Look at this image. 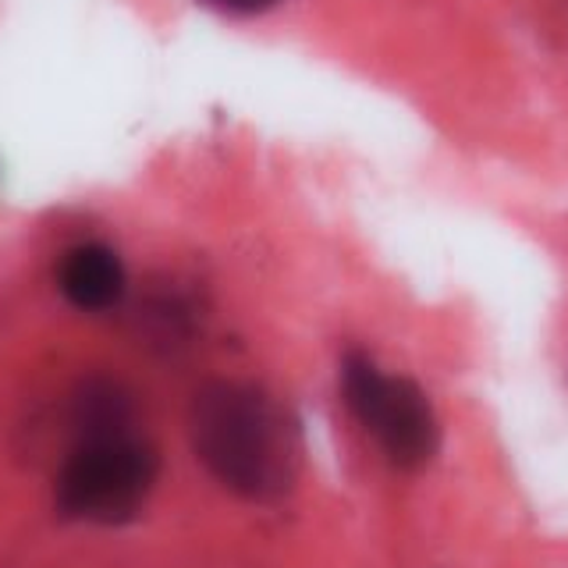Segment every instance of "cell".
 Instances as JSON below:
<instances>
[{"label":"cell","instance_id":"cell-1","mask_svg":"<svg viewBox=\"0 0 568 568\" xmlns=\"http://www.w3.org/2000/svg\"><path fill=\"white\" fill-rule=\"evenodd\" d=\"M192 448L245 501H281L295 484V440L284 408L256 384L210 381L189 413Z\"/></svg>","mask_w":568,"mask_h":568},{"label":"cell","instance_id":"cell-2","mask_svg":"<svg viewBox=\"0 0 568 568\" xmlns=\"http://www.w3.org/2000/svg\"><path fill=\"white\" fill-rule=\"evenodd\" d=\"M153 476L156 455L132 430L85 437L58 476V508L64 519L121 526L139 515Z\"/></svg>","mask_w":568,"mask_h":568},{"label":"cell","instance_id":"cell-3","mask_svg":"<svg viewBox=\"0 0 568 568\" xmlns=\"http://www.w3.org/2000/svg\"><path fill=\"white\" fill-rule=\"evenodd\" d=\"M342 390L345 405L381 440L395 469L416 473L437 455V416L419 384L408 377H387L369 355L348 352L342 363Z\"/></svg>","mask_w":568,"mask_h":568},{"label":"cell","instance_id":"cell-4","mask_svg":"<svg viewBox=\"0 0 568 568\" xmlns=\"http://www.w3.org/2000/svg\"><path fill=\"white\" fill-rule=\"evenodd\" d=\"M58 288L75 310L103 313L124 295V266L114 248L100 242H85L68 248L58 266Z\"/></svg>","mask_w":568,"mask_h":568},{"label":"cell","instance_id":"cell-5","mask_svg":"<svg viewBox=\"0 0 568 568\" xmlns=\"http://www.w3.org/2000/svg\"><path fill=\"white\" fill-rule=\"evenodd\" d=\"M71 423H75L79 440L85 437H111L129 434L132 426V398L111 377H89L71 395Z\"/></svg>","mask_w":568,"mask_h":568},{"label":"cell","instance_id":"cell-6","mask_svg":"<svg viewBox=\"0 0 568 568\" xmlns=\"http://www.w3.org/2000/svg\"><path fill=\"white\" fill-rule=\"evenodd\" d=\"M221 4L231 8V11H242V14H256V11L274 8L277 0H221Z\"/></svg>","mask_w":568,"mask_h":568}]
</instances>
